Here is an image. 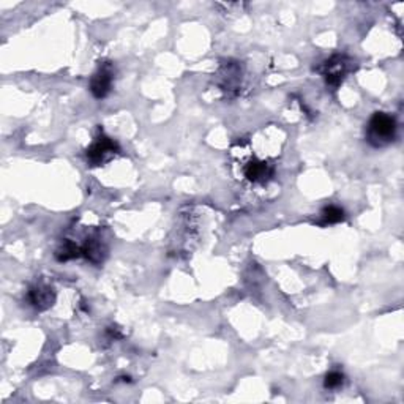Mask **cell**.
Wrapping results in <instances>:
<instances>
[{"mask_svg":"<svg viewBox=\"0 0 404 404\" xmlns=\"http://www.w3.org/2000/svg\"><path fill=\"white\" fill-rule=\"evenodd\" d=\"M55 299L54 289L48 284L38 283L35 286H32L27 293V300L30 302L32 306H35L37 310H48V308L53 305Z\"/></svg>","mask_w":404,"mask_h":404,"instance_id":"6","label":"cell"},{"mask_svg":"<svg viewBox=\"0 0 404 404\" xmlns=\"http://www.w3.org/2000/svg\"><path fill=\"white\" fill-rule=\"evenodd\" d=\"M81 255L87 257L89 261L93 264H100L103 261V257L106 255V246L101 242L100 235H91L86 240V244L81 245Z\"/></svg>","mask_w":404,"mask_h":404,"instance_id":"7","label":"cell"},{"mask_svg":"<svg viewBox=\"0 0 404 404\" xmlns=\"http://www.w3.org/2000/svg\"><path fill=\"white\" fill-rule=\"evenodd\" d=\"M345 220V210L338 205H329L321 212V224H336Z\"/></svg>","mask_w":404,"mask_h":404,"instance_id":"9","label":"cell"},{"mask_svg":"<svg viewBox=\"0 0 404 404\" xmlns=\"http://www.w3.org/2000/svg\"><path fill=\"white\" fill-rule=\"evenodd\" d=\"M351 70V62L346 55L336 54L333 57H330L325 64L322 65L321 73L325 77V82H327L329 87H340L341 82L345 81V77Z\"/></svg>","mask_w":404,"mask_h":404,"instance_id":"4","label":"cell"},{"mask_svg":"<svg viewBox=\"0 0 404 404\" xmlns=\"http://www.w3.org/2000/svg\"><path fill=\"white\" fill-rule=\"evenodd\" d=\"M112 82H114V71L109 64H103L100 68L93 73L91 80V92L95 98H104L112 89Z\"/></svg>","mask_w":404,"mask_h":404,"instance_id":"5","label":"cell"},{"mask_svg":"<svg viewBox=\"0 0 404 404\" xmlns=\"http://www.w3.org/2000/svg\"><path fill=\"white\" fill-rule=\"evenodd\" d=\"M345 384V374L340 371H330L324 379V387L327 390H338Z\"/></svg>","mask_w":404,"mask_h":404,"instance_id":"10","label":"cell"},{"mask_svg":"<svg viewBox=\"0 0 404 404\" xmlns=\"http://www.w3.org/2000/svg\"><path fill=\"white\" fill-rule=\"evenodd\" d=\"M242 176L251 185H267L275 176V165L268 160L250 156L242 165Z\"/></svg>","mask_w":404,"mask_h":404,"instance_id":"2","label":"cell"},{"mask_svg":"<svg viewBox=\"0 0 404 404\" xmlns=\"http://www.w3.org/2000/svg\"><path fill=\"white\" fill-rule=\"evenodd\" d=\"M117 152H119V145L116 144V141H112L104 133H100L86 152L87 163H91V166H101L106 161H109Z\"/></svg>","mask_w":404,"mask_h":404,"instance_id":"3","label":"cell"},{"mask_svg":"<svg viewBox=\"0 0 404 404\" xmlns=\"http://www.w3.org/2000/svg\"><path fill=\"white\" fill-rule=\"evenodd\" d=\"M398 123L394 116L387 112H374L367 125V141L376 149L387 147L396 139Z\"/></svg>","mask_w":404,"mask_h":404,"instance_id":"1","label":"cell"},{"mask_svg":"<svg viewBox=\"0 0 404 404\" xmlns=\"http://www.w3.org/2000/svg\"><path fill=\"white\" fill-rule=\"evenodd\" d=\"M81 255V246H77L73 240L65 239L62 245L55 251V257H57V261L64 262V261H68V259H75Z\"/></svg>","mask_w":404,"mask_h":404,"instance_id":"8","label":"cell"}]
</instances>
